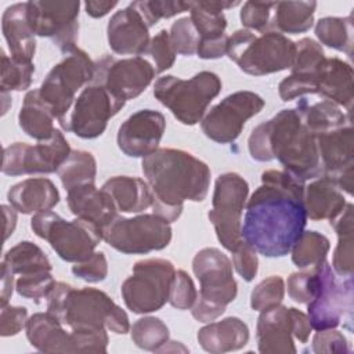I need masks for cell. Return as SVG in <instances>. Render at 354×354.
<instances>
[{
	"mask_svg": "<svg viewBox=\"0 0 354 354\" xmlns=\"http://www.w3.org/2000/svg\"><path fill=\"white\" fill-rule=\"evenodd\" d=\"M7 199L17 212L32 214L51 210L59 202V192L48 178H26L8 189Z\"/></svg>",
	"mask_w": 354,
	"mask_h": 354,
	"instance_id": "484cf974",
	"label": "cell"
},
{
	"mask_svg": "<svg viewBox=\"0 0 354 354\" xmlns=\"http://www.w3.org/2000/svg\"><path fill=\"white\" fill-rule=\"evenodd\" d=\"M285 296V282L279 275H271L263 279L250 295V306L256 311L281 304Z\"/></svg>",
	"mask_w": 354,
	"mask_h": 354,
	"instance_id": "ee69618b",
	"label": "cell"
},
{
	"mask_svg": "<svg viewBox=\"0 0 354 354\" xmlns=\"http://www.w3.org/2000/svg\"><path fill=\"white\" fill-rule=\"evenodd\" d=\"M66 202L72 214L101 230L118 216V209L111 195L102 188H95L94 184H84L69 189Z\"/></svg>",
	"mask_w": 354,
	"mask_h": 354,
	"instance_id": "cb8c5ba5",
	"label": "cell"
},
{
	"mask_svg": "<svg viewBox=\"0 0 354 354\" xmlns=\"http://www.w3.org/2000/svg\"><path fill=\"white\" fill-rule=\"evenodd\" d=\"M79 1H28V19L35 36L48 37L65 54L76 47Z\"/></svg>",
	"mask_w": 354,
	"mask_h": 354,
	"instance_id": "ac0fdd59",
	"label": "cell"
},
{
	"mask_svg": "<svg viewBox=\"0 0 354 354\" xmlns=\"http://www.w3.org/2000/svg\"><path fill=\"white\" fill-rule=\"evenodd\" d=\"M124 102L105 87L90 83L77 95L61 127L80 138H97L105 131L108 120L124 106Z\"/></svg>",
	"mask_w": 354,
	"mask_h": 354,
	"instance_id": "9a60e30c",
	"label": "cell"
},
{
	"mask_svg": "<svg viewBox=\"0 0 354 354\" xmlns=\"http://www.w3.org/2000/svg\"><path fill=\"white\" fill-rule=\"evenodd\" d=\"M30 228L39 238L50 243L58 257L68 263L87 260L102 239L100 227L82 218L68 221L53 210L35 213Z\"/></svg>",
	"mask_w": 354,
	"mask_h": 354,
	"instance_id": "ba28073f",
	"label": "cell"
},
{
	"mask_svg": "<svg viewBox=\"0 0 354 354\" xmlns=\"http://www.w3.org/2000/svg\"><path fill=\"white\" fill-rule=\"evenodd\" d=\"M313 351L322 353H350L351 348L343 333L333 329L317 330L313 339Z\"/></svg>",
	"mask_w": 354,
	"mask_h": 354,
	"instance_id": "11a10c76",
	"label": "cell"
},
{
	"mask_svg": "<svg viewBox=\"0 0 354 354\" xmlns=\"http://www.w3.org/2000/svg\"><path fill=\"white\" fill-rule=\"evenodd\" d=\"M264 108V100L253 91H236L214 105L201 120L205 136L218 144L234 142L245 123Z\"/></svg>",
	"mask_w": 354,
	"mask_h": 354,
	"instance_id": "2e32d148",
	"label": "cell"
},
{
	"mask_svg": "<svg viewBox=\"0 0 354 354\" xmlns=\"http://www.w3.org/2000/svg\"><path fill=\"white\" fill-rule=\"evenodd\" d=\"M33 72V62L17 61L1 50V93L22 91L29 88L32 84Z\"/></svg>",
	"mask_w": 354,
	"mask_h": 354,
	"instance_id": "60d3db41",
	"label": "cell"
},
{
	"mask_svg": "<svg viewBox=\"0 0 354 354\" xmlns=\"http://www.w3.org/2000/svg\"><path fill=\"white\" fill-rule=\"evenodd\" d=\"M142 17L148 28L156 25L162 18H171L184 11H189V1H166V0H144L130 3Z\"/></svg>",
	"mask_w": 354,
	"mask_h": 354,
	"instance_id": "7bdbcfd3",
	"label": "cell"
},
{
	"mask_svg": "<svg viewBox=\"0 0 354 354\" xmlns=\"http://www.w3.org/2000/svg\"><path fill=\"white\" fill-rule=\"evenodd\" d=\"M59 180L66 191L84 185L94 184L97 174V162L93 153L80 149H72L68 159L58 169Z\"/></svg>",
	"mask_w": 354,
	"mask_h": 354,
	"instance_id": "8d00e7d4",
	"label": "cell"
},
{
	"mask_svg": "<svg viewBox=\"0 0 354 354\" xmlns=\"http://www.w3.org/2000/svg\"><path fill=\"white\" fill-rule=\"evenodd\" d=\"M317 84V94H321L336 105L347 108V112L351 113L354 86L353 68L350 64L337 57L326 58L319 71Z\"/></svg>",
	"mask_w": 354,
	"mask_h": 354,
	"instance_id": "f1b7e54d",
	"label": "cell"
},
{
	"mask_svg": "<svg viewBox=\"0 0 354 354\" xmlns=\"http://www.w3.org/2000/svg\"><path fill=\"white\" fill-rule=\"evenodd\" d=\"M118 6V1H97V0H88L84 3V8L87 15L91 18H101L106 15L112 8Z\"/></svg>",
	"mask_w": 354,
	"mask_h": 354,
	"instance_id": "94428289",
	"label": "cell"
},
{
	"mask_svg": "<svg viewBox=\"0 0 354 354\" xmlns=\"http://www.w3.org/2000/svg\"><path fill=\"white\" fill-rule=\"evenodd\" d=\"M198 292L192 278L184 271L177 270L171 282L169 303L177 310H188L194 306Z\"/></svg>",
	"mask_w": 354,
	"mask_h": 354,
	"instance_id": "816d5d0a",
	"label": "cell"
},
{
	"mask_svg": "<svg viewBox=\"0 0 354 354\" xmlns=\"http://www.w3.org/2000/svg\"><path fill=\"white\" fill-rule=\"evenodd\" d=\"M3 263L18 275H29L43 271H51V263L44 252L33 242L22 241L8 249L4 254Z\"/></svg>",
	"mask_w": 354,
	"mask_h": 354,
	"instance_id": "d590c367",
	"label": "cell"
},
{
	"mask_svg": "<svg viewBox=\"0 0 354 354\" xmlns=\"http://www.w3.org/2000/svg\"><path fill=\"white\" fill-rule=\"evenodd\" d=\"M25 329L29 343L41 353H73L71 333L48 311L36 313L28 318Z\"/></svg>",
	"mask_w": 354,
	"mask_h": 354,
	"instance_id": "83f0119b",
	"label": "cell"
},
{
	"mask_svg": "<svg viewBox=\"0 0 354 354\" xmlns=\"http://www.w3.org/2000/svg\"><path fill=\"white\" fill-rule=\"evenodd\" d=\"M54 115L39 94V88L26 93L18 113L19 127L37 141L50 140L54 134Z\"/></svg>",
	"mask_w": 354,
	"mask_h": 354,
	"instance_id": "1f68e13d",
	"label": "cell"
},
{
	"mask_svg": "<svg viewBox=\"0 0 354 354\" xmlns=\"http://www.w3.org/2000/svg\"><path fill=\"white\" fill-rule=\"evenodd\" d=\"M91 83L105 87L115 97L127 101L138 97L152 82L155 68L142 57L118 59L104 55L94 62Z\"/></svg>",
	"mask_w": 354,
	"mask_h": 354,
	"instance_id": "e0dca14e",
	"label": "cell"
},
{
	"mask_svg": "<svg viewBox=\"0 0 354 354\" xmlns=\"http://www.w3.org/2000/svg\"><path fill=\"white\" fill-rule=\"evenodd\" d=\"M289 310H290V315H292V321H293V336L300 343H307L311 329H313L307 314H304L303 311H300L295 307H290Z\"/></svg>",
	"mask_w": 354,
	"mask_h": 354,
	"instance_id": "680465c9",
	"label": "cell"
},
{
	"mask_svg": "<svg viewBox=\"0 0 354 354\" xmlns=\"http://www.w3.org/2000/svg\"><path fill=\"white\" fill-rule=\"evenodd\" d=\"M72 272L90 283L101 282L108 275V261L102 252H94L87 260L75 263L72 267Z\"/></svg>",
	"mask_w": 354,
	"mask_h": 354,
	"instance_id": "f5cc1de1",
	"label": "cell"
},
{
	"mask_svg": "<svg viewBox=\"0 0 354 354\" xmlns=\"http://www.w3.org/2000/svg\"><path fill=\"white\" fill-rule=\"evenodd\" d=\"M47 311L71 329H109L124 335L130 330L129 317L105 292L55 282L47 295Z\"/></svg>",
	"mask_w": 354,
	"mask_h": 354,
	"instance_id": "277c9868",
	"label": "cell"
},
{
	"mask_svg": "<svg viewBox=\"0 0 354 354\" xmlns=\"http://www.w3.org/2000/svg\"><path fill=\"white\" fill-rule=\"evenodd\" d=\"M54 285L55 279L51 275V271H43L29 275H21L15 282V289L22 297L32 299L39 303L40 299L47 297Z\"/></svg>",
	"mask_w": 354,
	"mask_h": 354,
	"instance_id": "bcb514c9",
	"label": "cell"
},
{
	"mask_svg": "<svg viewBox=\"0 0 354 354\" xmlns=\"http://www.w3.org/2000/svg\"><path fill=\"white\" fill-rule=\"evenodd\" d=\"M296 109L299 111L306 127L315 136L351 123V115L342 112L340 108L329 100L308 104L306 98H301Z\"/></svg>",
	"mask_w": 354,
	"mask_h": 354,
	"instance_id": "836d02e7",
	"label": "cell"
},
{
	"mask_svg": "<svg viewBox=\"0 0 354 354\" xmlns=\"http://www.w3.org/2000/svg\"><path fill=\"white\" fill-rule=\"evenodd\" d=\"M196 337L205 351L221 354L245 347L249 342V328L241 318L227 317L201 328Z\"/></svg>",
	"mask_w": 354,
	"mask_h": 354,
	"instance_id": "4316f807",
	"label": "cell"
},
{
	"mask_svg": "<svg viewBox=\"0 0 354 354\" xmlns=\"http://www.w3.org/2000/svg\"><path fill=\"white\" fill-rule=\"evenodd\" d=\"M71 337L73 353H106L109 339L105 328L71 329Z\"/></svg>",
	"mask_w": 354,
	"mask_h": 354,
	"instance_id": "681fc988",
	"label": "cell"
},
{
	"mask_svg": "<svg viewBox=\"0 0 354 354\" xmlns=\"http://www.w3.org/2000/svg\"><path fill=\"white\" fill-rule=\"evenodd\" d=\"M71 151L64 134L55 129L50 140L39 141L35 145L14 142L6 147L1 171L6 176L55 173L68 159Z\"/></svg>",
	"mask_w": 354,
	"mask_h": 354,
	"instance_id": "5bb4252c",
	"label": "cell"
},
{
	"mask_svg": "<svg viewBox=\"0 0 354 354\" xmlns=\"http://www.w3.org/2000/svg\"><path fill=\"white\" fill-rule=\"evenodd\" d=\"M322 176L337 178L346 170L354 169V137L351 123L317 136Z\"/></svg>",
	"mask_w": 354,
	"mask_h": 354,
	"instance_id": "603a6c76",
	"label": "cell"
},
{
	"mask_svg": "<svg viewBox=\"0 0 354 354\" xmlns=\"http://www.w3.org/2000/svg\"><path fill=\"white\" fill-rule=\"evenodd\" d=\"M259 351L263 354L296 353L290 310L277 304L260 311L256 328Z\"/></svg>",
	"mask_w": 354,
	"mask_h": 354,
	"instance_id": "7402d4cb",
	"label": "cell"
},
{
	"mask_svg": "<svg viewBox=\"0 0 354 354\" xmlns=\"http://www.w3.org/2000/svg\"><path fill=\"white\" fill-rule=\"evenodd\" d=\"M165 129L166 119L159 111H137L120 124L118 147L130 158H145L158 149Z\"/></svg>",
	"mask_w": 354,
	"mask_h": 354,
	"instance_id": "ffe728a7",
	"label": "cell"
},
{
	"mask_svg": "<svg viewBox=\"0 0 354 354\" xmlns=\"http://www.w3.org/2000/svg\"><path fill=\"white\" fill-rule=\"evenodd\" d=\"M315 36L318 40L335 50L344 51L351 55L353 46V18L340 17H325L321 18L315 25Z\"/></svg>",
	"mask_w": 354,
	"mask_h": 354,
	"instance_id": "f35d334b",
	"label": "cell"
},
{
	"mask_svg": "<svg viewBox=\"0 0 354 354\" xmlns=\"http://www.w3.org/2000/svg\"><path fill=\"white\" fill-rule=\"evenodd\" d=\"M106 33L111 50L119 55L145 54L151 40L148 25L131 4L111 17Z\"/></svg>",
	"mask_w": 354,
	"mask_h": 354,
	"instance_id": "44dd1931",
	"label": "cell"
},
{
	"mask_svg": "<svg viewBox=\"0 0 354 354\" xmlns=\"http://www.w3.org/2000/svg\"><path fill=\"white\" fill-rule=\"evenodd\" d=\"M3 214L6 218V228H4V239H8L17 225V210L10 205H3Z\"/></svg>",
	"mask_w": 354,
	"mask_h": 354,
	"instance_id": "6125c7cd",
	"label": "cell"
},
{
	"mask_svg": "<svg viewBox=\"0 0 354 354\" xmlns=\"http://www.w3.org/2000/svg\"><path fill=\"white\" fill-rule=\"evenodd\" d=\"M189 18L194 22L201 40H209L225 35L224 30L227 28V19L223 12L207 11L198 1H189Z\"/></svg>",
	"mask_w": 354,
	"mask_h": 354,
	"instance_id": "b9f144b4",
	"label": "cell"
},
{
	"mask_svg": "<svg viewBox=\"0 0 354 354\" xmlns=\"http://www.w3.org/2000/svg\"><path fill=\"white\" fill-rule=\"evenodd\" d=\"M102 239L120 253L147 254L162 250L170 243L171 227L155 213L131 218L118 214L102 228Z\"/></svg>",
	"mask_w": 354,
	"mask_h": 354,
	"instance_id": "4fadbf2b",
	"label": "cell"
},
{
	"mask_svg": "<svg viewBox=\"0 0 354 354\" xmlns=\"http://www.w3.org/2000/svg\"><path fill=\"white\" fill-rule=\"evenodd\" d=\"M318 286L314 297L307 303V317L315 330L333 329L353 318V278L337 277L332 266L324 260L315 266Z\"/></svg>",
	"mask_w": 354,
	"mask_h": 354,
	"instance_id": "8fae6325",
	"label": "cell"
},
{
	"mask_svg": "<svg viewBox=\"0 0 354 354\" xmlns=\"http://www.w3.org/2000/svg\"><path fill=\"white\" fill-rule=\"evenodd\" d=\"M227 44H228L227 35L209 39V40H201L198 44L196 54L202 59H216L227 54Z\"/></svg>",
	"mask_w": 354,
	"mask_h": 354,
	"instance_id": "6f0895ef",
	"label": "cell"
},
{
	"mask_svg": "<svg viewBox=\"0 0 354 354\" xmlns=\"http://www.w3.org/2000/svg\"><path fill=\"white\" fill-rule=\"evenodd\" d=\"M205 10L212 12H223L227 8H232L239 6V1H198Z\"/></svg>",
	"mask_w": 354,
	"mask_h": 354,
	"instance_id": "be15d7a7",
	"label": "cell"
},
{
	"mask_svg": "<svg viewBox=\"0 0 354 354\" xmlns=\"http://www.w3.org/2000/svg\"><path fill=\"white\" fill-rule=\"evenodd\" d=\"M1 29L10 57L22 62H33L36 40L28 19V1L15 3L6 8L1 17Z\"/></svg>",
	"mask_w": 354,
	"mask_h": 354,
	"instance_id": "d4e9b609",
	"label": "cell"
},
{
	"mask_svg": "<svg viewBox=\"0 0 354 354\" xmlns=\"http://www.w3.org/2000/svg\"><path fill=\"white\" fill-rule=\"evenodd\" d=\"M304 181L285 170H266L246 202L242 239L266 257L288 254L304 231Z\"/></svg>",
	"mask_w": 354,
	"mask_h": 354,
	"instance_id": "6da1fadb",
	"label": "cell"
},
{
	"mask_svg": "<svg viewBox=\"0 0 354 354\" xmlns=\"http://www.w3.org/2000/svg\"><path fill=\"white\" fill-rule=\"evenodd\" d=\"M353 203H347L343 212L330 221L339 238L332 261V268L339 277H353Z\"/></svg>",
	"mask_w": 354,
	"mask_h": 354,
	"instance_id": "e575fe53",
	"label": "cell"
},
{
	"mask_svg": "<svg viewBox=\"0 0 354 354\" xmlns=\"http://www.w3.org/2000/svg\"><path fill=\"white\" fill-rule=\"evenodd\" d=\"M220 91V77L209 71L199 72L188 80L167 75L153 84L155 98L187 126H194L203 119L209 104Z\"/></svg>",
	"mask_w": 354,
	"mask_h": 354,
	"instance_id": "52a82bcc",
	"label": "cell"
},
{
	"mask_svg": "<svg viewBox=\"0 0 354 354\" xmlns=\"http://www.w3.org/2000/svg\"><path fill=\"white\" fill-rule=\"evenodd\" d=\"M343 191L326 176H321L304 188V207L311 220L336 218L346 206Z\"/></svg>",
	"mask_w": 354,
	"mask_h": 354,
	"instance_id": "f546056e",
	"label": "cell"
},
{
	"mask_svg": "<svg viewBox=\"0 0 354 354\" xmlns=\"http://www.w3.org/2000/svg\"><path fill=\"white\" fill-rule=\"evenodd\" d=\"M28 321V310L19 306H3L0 314V335L3 337L14 336L21 332V329L26 325Z\"/></svg>",
	"mask_w": 354,
	"mask_h": 354,
	"instance_id": "9f6ffc18",
	"label": "cell"
},
{
	"mask_svg": "<svg viewBox=\"0 0 354 354\" xmlns=\"http://www.w3.org/2000/svg\"><path fill=\"white\" fill-rule=\"evenodd\" d=\"M295 54L296 43L277 30L257 36L249 29H238L228 36L227 55L248 75L264 76L290 69Z\"/></svg>",
	"mask_w": 354,
	"mask_h": 354,
	"instance_id": "8992f818",
	"label": "cell"
},
{
	"mask_svg": "<svg viewBox=\"0 0 354 354\" xmlns=\"http://www.w3.org/2000/svg\"><path fill=\"white\" fill-rule=\"evenodd\" d=\"M330 249L329 239L317 231H303L292 246V261L299 268L315 267L324 260Z\"/></svg>",
	"mask_w": 354,
	"mask_h": 354,
	"instance_id": "74e56055",
	"label": "cell"
},
{
	"mask_svg": "<svg viewBox=\"0 0 354 354\" xmlns=\"http://www.w3.org/2000/svg\"><path fill=\"white\" fill-rule=\"evenodd\" d=\"M145 54H148L155 64V72L162 73L170 69L176 61V51L171 46L169 32L162 29L151 40L147 47Z\"/></svg>",
	"mask_w": 354,
	"mask_h": 354,
	"instance_id": "c3c4849f",
	"label": "cell"
},
{
	"mask_svg": "<svg viewBox=\"0 0 354 354\" xmlns=\"http://www.w3.org/2000/svg\"><path fill=\"white\" fill-rule=\"evenodd\" d=\"M94 61L79 47L64 54L39 87V94L62 126L76 101V93L93 82Z\"/></svg>",
	"mask_w": 354,
	"mask_h": 354,
	"instance_id": "9c48e42d",
	"label": "cell"
},
{
	"mask_svg": "<svg viewBox=\"0 0 354 354\" xmlns=\"http://www.w3.org/2000/svg\"><path fill=\"white\" fill-rule=\"evenodd\" d=\"M141 167L152 191L151 207L169 223L181 216L185 201L202 202L209 192V166L187 151L158 148L142 158Z\"/></svg>",
	"mask_w": 354,
	"mask_h": 354,
	"instance_id": "7a4b0ae2",
	"label": "cell"
},
{
	"mask_svg": "<svg viewBox=\"0 0 354 354\" xmlns=\"http://www.w3.org/2000/svg\"><path fill=\"white\" fill-rule=\"evenodd\" d=\"M315 1H277L272 8L270 30L279 33H304L314 25Z\"/></svg>",
	"mask_w": 354,
	"mask_h": 354,
	"instance_id": "d6a6232c",
	"label": "cell"
},
{
	"mask_svg": "<svg viewBox=\"0 0 354 354\" xmlns=\"http://www.w3.org/2000/svg\"><path fill=\"white\" fill-rule=\"evenodd\" d=\"M176 268L166 259H145L133 266V274L122 283L124 304L136 314L160 310L169 301Z\"/></svg>",
	"mask_w": 354,
	"mask_h": 354,
	"instance_id": "30bf717a",
	"label": "cell"
},
{
	"mask_svg": "<svg viewBox=\"0 0 354 354\" xmlns=\"http://www.w3.org/2000/svg\"><path fill=\"white\" fill-rule=\"evenodd\" d=\"M192 270L199 279L201 289L191 314L199 322H213L224 314L227 304L234 301L238 293L232 263L221 250L205 248L195 254Z\"/></svg>",
	"mask_w": 354,
	"mask_h": 354,
	"instance_id": "5b68a950",
	"label": "cell"
},
{
	"mask_svg": "<svg viewBox=\"0 0 354 354\" xmlns=\"http://www.w3.org/2000/svg\"><path fill=\"white\" fill-rule=\"evenodd\" d=\"M326 57L319 43L303 37L296 43V54L290 66L292 73L278 86L282 101H292L306 94H317L318 75Z\"/></svg>",
	"mask_w": 354,
	"mask_h": 354,
	"instance_id": "d6986e66",
	"label": "cell"
},
{
	"mask_svg": "<svg viewBox=\"0 0 354 354\" xmlns=\"http://www.w3.org/2000/svg\"><path fill=\"white\" fill-rule=\"evenodd\" d=\"M288 295L300 304H307L315 295L318 286V272L313 267L308 271L292 272L288 278Z\"/></svg>",
	"mask_w": 354,
	"mask_h": 354,
	"instance_id": "7dc6e473",
	"label": "cell"
},
{
	"mask_svg": "<svg viewBox=\"0 0 354 354\" xmlns=\"http://www.w3.org/2000/svg\"><path fill=\"white\" fill-rule=\"evenodd\" d=\"M249 184L238 173H223L217 177L207 213L217 239L230 252H234L242 239V212L248 202Z\"/></svg>",
	"mask_w": 354,
	"mask_h": 354,
	"instance_id": "7c38bea8",
	"label": "cell"
},
{
	"mask_svg": "<svg viewBox=\"0 0 354 354\" xmlns=\"http://www.w3.org/2000/svg\"><path fill=\"white\" fill-rule=\"evenodd\" d=\"M275 3L271 1H246L241 10V22L249 30H270V21Z\"/></svg>",
	"mask_w": 354,
	"mask_h": 354,
	"instance_id": "f907efd6",
	"label": "cell"
},
{
	"mask_svg": "<svg viewBox=\"0 0 354 354\" xmlns=\"http://www.w3.org/2000/svg\"><path fill=\"white\" fill-rule=\"evenodd\" d=\"M169 36L176 54H181V55L196 54L201 39L189 17H184L173 22Z\"/></svg>",
	"mask_w": 354,
	"mask_h": 354,
	"instance_id": "f6af8a7d",
	"label": "cell"
},
{
	"mask_svg": "<svg viewBox=\"0 0 354 354\" xmlns=\"http://www.w3.org/2000/svg\"><path fill=\"white\" fill-rule=\"evenodd\" d=\"M232 253V264L236 270V272L246 281L250 282L257 275L259 270V260H257V252L248 245L245 241H242L238 248L231 252Z\"/></svg>",
	"mask_w": 354,
	"mask_h": 354,
	"instance_id": "db71d44e",
	"label": "cell"
},
{
	"mask_svg": "<svg viewBox=\"0 0 354 354\" xmlns=\"http://www.w3.org/2000/svg\"><path fill=\"white\" fill-rule=\"evenodd\" d=\"M101 188L123 213H140L152 206V191L148 183L138 177L116 176L105 181Z\"/></svg>",
	"mask_w": 354,
	"mask_h": 354,
	"instance_id": "4dcf8cb0",
	"label": "cell"
},
{
	"mask_svg": "<svg viewBox=\"0 0 354 354\" xmlns=\"http://www.w3.org/2000/svg\"><path fill=\"white\" fill-rule=\"evenodd\" d=\"M248 148L254 160L277 159L285 171L301 181L322 176L317 136L306 127L296 108L282 109L257 124L249 136Z\"/></svg>",
	"mask_w": 354,
	"mask_h": 354,
	"instance_id": "3957f363",
	"label": "cell"
},
{
	"mask_svg": "<svg viewBox=\"0 0 354 354\" xmlns=\"http://www.w3.org/2000/svg\"><path fill=\"white\" fill-rule=\"evenodd\" d=\"M131 330V340L137 347L155 351L169 340V328L166 324L156 317H144L137 319Z\"/></svg>",
	"mask_w": 354,
	"mask_h": 354,
	"instance_id": "ab89813d",
	"label": "cell"
},
{
	"mask_svg": "<svg viewBox=\"0 0 354 354\" xmlns=\"http://www.w3.org/2000/svg\"><path fill=\"white\" fill-rule=\"evenodd\" d=\"M14 272L6 263H1V307L8 304L14 288Z\"/></svg>",
	"mask_w": 354,
	"mask_h": 354,
	"instance_id": "91938a15",
	"label": "cell"
}]
</instances>
